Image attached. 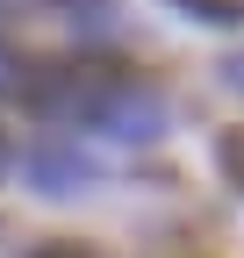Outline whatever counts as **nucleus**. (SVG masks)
Returning a JSON list of instances; mask_svg holds the SVG:
<instances>
[{
    "label": "nucleus",
    "mask_w": 244,
    "mask_h": 258,
    "mask_svg": "<svg viewBox=\"0 0 244 258\" xmlns=\"http://www.w3.org/2000/svg\"><path fill=\"white\" fill-rule=\"evenodd\" d=\"M230 79H237V93H244V57H237V64H230Z\"/></svg>",
    "instance_id": "39448f33"
},
{
    "label": "nucleus",
    "mask_w": 244,
    "mask_h": 258,
    "mask_svg": "<svg viewBox=\"0 0 244 258\" xmlns=\"http://www.w3.org/2000/svg\"><path fill=\"white\" fill-rule=\"evenodd\" d=\"M29 179H36L43 194H72V186L86 179V158H79V151H65V144H43L36 158H29Z\"/></svg>",
    "instance_id": "f03ea898"
},
{
    "label": "nucleus",
    "mask_w": 244,
    "mask_h": 258,
    "mask_svg": "<svg viewBox=\"0 0 244 258\" xmlns=\"http://www.w3.org/2000/svg\"><path fill=\"white\" fill-rule=\"evenodd\" d=\"M15 86H22V57L0 43V93H15Z\"/></svg>",
    "instance_id": "20e7f679"
},
{
    "label": "nucleus",
    "mask_w": 244,
    "mask_h": 258,
    "mask_svg": "<svg viewBox=\"0 0 244 258\" xmlns=\"http://www.w3.org/2000/svg\"><path fill=\"white\" fill-rule=\"evenodd\" d=\"M79 108H86V122H94L101 137H115V144H151V137L165 129V101H158L151 86H86Z\"/></svg>",
    "instance_id": "f257e3e1"
},
{
    "label": "nucleus",
    "mask_w": 244,
    "mask_h": 258,
    "mask_svg": "<svg viewBox=\"0 0 244 258\" xmlns=\"http://www.w3.org/2000/svg\"><path fill=\"white\" fill-rule=\"evenodd\" d=\"M172 8H187L194 22H244V0H172Z\"/></svg>",
    "instance_id": "7ed1b4c3"
},
{
    "label": "nucleus",
    "mask_w": 244,
    "mask_h": 258,
    "mask_svg": "<svg viewBox=\"0 0 244 258\" xmlns=\"http://www.w3.org/2000/svg\"><path fill=\"white\" fill-rule=\"evenodd\" d=\"M0 165H8V144H0Z\"/></svg>",
    "instance_id": "423d86ee"
}]
</instances>
